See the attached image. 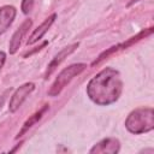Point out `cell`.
Returning a JSON list of instances; mask_svg holds the SVG:
<instances>
[{
    "mask_svg": "<svg viewBox=\"0 0 154 154\" xmlns=\"http://www.w3.org/2000/svg\"><path fill=\"white\" fill-rule=\"evenodd\" d=\"M152 31H153V29L150 28V29H148L147 31H142V32H140L137 36H135V37H131V40H129L128 42H124V43H122V45H118V46H114V47H112L111 49H108L107 52H105V53H102L100 57H99V59L97 60H95L94 61V64L93 65H95V64H97V63H100L102 59H105L106 57H108L111 53H113V52H116V51H118V49H123V48H126V47H129V46H131L134 42H136V41H138L140 38H142V37H144V36H147V35H149V34H152Z\"/></svg>",
    "mask_w": 154,
    "mask_h": 154,
    "instance_id": "cell-10",
    "label": "cell"
},
{
    "mask_svg": "<svg viewBox=\"0 0 154 154\" xmlns=\"http://www.w3.org/2000/svg\"><path fill=\"white\" fill-rule=\"evenodd\" d=\"M85 67H87L85 64H73V65L65 67L58 75L55 81L53 82L51 89L48 90V95L49 96H57L58 94H60V91L73 79V77L78 76Z\"/></svg>",
    "mask_w": 154,
    "mask_h": 154,
    "instance_id": "cell-3",
    "label": "cell"
},
{
    "mask_svg": "<svg viewBox=\"0 0 154 154\" xmlns=\"http://www.w3.org/2000/svg\"><path fill=\"white\" fill-rule=\"evenodd\" d=\"M34 89H35V84L31 83V82L25 83V84H23L22 87H19V88L14 91V94L12 95V97H11V100H10V103H8V109H10V112H16V111L22 106V103L26 100V97L34 91Z\"/></svg>",
    "mask_w": 154,
    "mask_h": 154,
    "instance_id": "cell-4",
    "label": "cell"
},
{
    "mask_svg": "<svg viewBox=\"0 0 154 154\" xmlns=\"http://www.w3.org/2000/svg\"><path fill=\"white\" fill-rule=\"evenodd\" d=\"M5 60H6V54L2 51H0V70L2 69V66L5 64Z\"/></svg>",
    "mask_w": 154,
    "mask_h": 154,
    "instance_id": "cell-13",
    "label": "cell"
},
{
    "mask_svg": "<svg viewBox=\"0 0 154 154\" xmlns=\"http://www.w3.org/2000/svg\"><path fill=\"white\" fill-rule=\"evenodd\" d=\"M125 126L135 135L152 131L154 129L153 108H137L132 111L126 118Z\"/></svg>",
    "mask_w": 154,
    "mask_h": 154,
    "instance_id": "cell-2",
    "label": "cell"
},
{
    "mask_svg": "<svg viewBox=\"0 0 154 154\" xmlns=\"http://www.w3.org/2000/svg\"><path fill=\"white\" fill-rule=\"evenodd\" d=\"M16 17V8L13 6L6 5L0 8V35L4 34L12 24Z\"/></svg>",
    "mask_w": 154,
    "mask_h": 154,
    "instance_id": "cell-8",
    "label": "cell"
},
{
    "mask_svg": "<svg viewBox=\"0 0 154 154\" xmlns=\"http://www.w3.org/2000/svg\"><path fill=\"white\" fill-rule=\"evenodd\" d=\"M35 0H23L22 1V10L24 13H29L34 7Z\"/></svg>",
    "mask_w": 154,
    "mask_h": 154,
    "instance_id": "cell-12",
    "label": "cell"
},
{
    "mask_svg": "<svg viewBox=\"0 0 154 154\" xmlns=\"http://www.w3.org/2000/svg\"><path fill=\"white\" fill-rule=\"evenodd\" d=\"M119 141L116 138H105L100 141L97 144H95L91 149L90 153H109V154H116L119 152Z\"/></svg>",
    "mask_w": 154,
    "mask_h": 154,
    "instance_id": "cell-7",
    "label": "cell"
},
{
    "mask_svg": "<svg viewBox=\"0 0 154 154\" xmlns=\"http://www.w3.org/2000/svg\"><path fill=\"white\" fill-rule=\"evenodd\" d=\"M122 89L123 83L119 72L112 67H106L90 79L87 93L95 103L106 106L119 99Z\"/></svg>",
    "mask_w": 154,
    "mask_h": 154,
    "instance_id": "cell-1",
    "label": "cell"
},
{
    "mask_svg": "<svg viewBox=\"0 0 154 154\" xmlns=\"http://www.w3.org/2000/svg\"><path fill=\"white\" fill-rule=\"evenodd\" d=\"M31 20L30 19H26L17 30H16V32L13 34V36H12V38H11V41H10V48H8V51H10V53L11 54H14L17 51H18V48H19V46H20V42H22V40H23V37H24V35L28 32V30L30 29V26H31Z\"/></svg>",
    "mask_w": 154,
    "mask_h": 154,
    "instance_id": "cell-6",
    "label": "cell"
},
{
    "mask_svg": "<svg viewBox=\"0 0 154 154\" xmlns=\"http://www.w3.org/2000/svg\"><path fill=\"white\" fill-rule=\"evenodd\" d=\"M47 109H48V105H45L42 108H40L37 112H35L30 118H28V119L25 120V123L23 124V128H22V129H20V131L18 132L17 138H18V137H20V136H23V135H24V134H25V132H26V131H28L32 125H35V124H36V123L42 118V116L47 112Z\"/></svg>",
    "mask_w": 154,
    "mask_h": 154,
    "instance_id": "cell-11",
    "label": "cell"
},
{
    "mask_svg": "<svg viewBox=\"0 0 154 154\" xmlns=\"http://www.w3.org/2000/svg\"><path fill=\"white\" fill-rule=\"evenodd\" d=\"M55 18H57V14H55V13H53L51 17H48L41 25H38V26L32 31V34L29 36L26 43H28V45H34L35 42L40 41V40L42 38V36L48 31V29L51 28V25L53 24V22L55 20Z\"/></svg>",
    "mask_w": 154,
    "mask_h": 154,
    "instance_id": "cell-9",
    "label": "cell"
},
{
    "mask_svg": "<svg viewBox=\"0 0 154 154\" xmlns=\"http://www.w3.org/2000/svg\"><path fill=\"white\" fill-rule=\"evenodd\" d=\"M78 47V42H76V43H72V45H70V46H67V47H65V48H63L53 59H52V61L49 63V65H48V67H47V72H46V77H48V76H51L52 73H53V71L72 53V52H75L76 51V48Z\"/></svg>",
    "mask_w": 154,
    "mask_h": 154,
    "instance_id": "cell-5",
    "label": "cell"
}]
</instances>
